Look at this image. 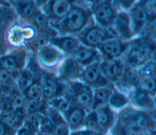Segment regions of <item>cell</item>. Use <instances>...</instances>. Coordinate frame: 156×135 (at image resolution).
I'll return each instance as SVG.
<instances>
[{
  "instance_id": "6da1fadb",
  "label": "cell",
  "mask_w": 156,
  "mask_h": 135,
  "mask_svg": "<svg viewBox=\"0 0 156 135\" xmlns=\"http://www.w3.org/2000/svg\"><path fill=\"white\" fill-rule=\"evenodd\" d=\"M87 20L86 12L81 8L73 7L62 19L61 26L63 30L74 32L80 30Z\"/></svg>"
},
{
  "instance_id": "7a4b0ae2",
  "label": "cell",
  "mask_w": 156,
  "mask_h": 135,
  "mask_svg": "<svg viewBox=\"0 0 156 135\" xmlns=\"http://www.w3.org/2000/svg\"><path fill=\"white\" fill-rule=\"evenodd\" d=\"M72 90L74 94L75 101L80 107L88 108L93 105V94L88 86L76 83L72 85Z\"/></svg>"
},
{
  "instance_id": "3957f363",
  "label": "cell",
  "mask_w": 156,
  "mask_h": 135,
  "mask_svg": "<svg viewBox=\"0 0 156 135\" xmlns=\"http://www.w3.org/2000/svg\"><path fill=\"white\" fill-rule=\"evenodd\" d=\"M99 49L110 58L118 57L126 49L127 44L118 39H112L99 44Z\"/></svg>"
},
{
  "instance_id": "277c9868",
  "label": "cell",
  "mask_w": 156,
  "mask_h": 135,
  "mask_svg": "<svg viewBox=\"0 0 156 135\" xmlns=\"http://www.w3.org/2000/svg\"><path fill=\"white\" fill-rule=\"evenodd\" d=\"M38 58L43 66L51 68L61 61L62 55L56 49L45 46L40 50Z\"/></svg>"
},
{
  "instance_id": "5b68a950",
  "label": "cell",
  "mask_w": 156,
  "mask_h": 135,
  "mask_svg": "<svg viewBox=\"0 0 156 135\" xmlns=\"http://www.w3.org/2000/svg\"><path fill=\"white\" fill-rule=\"evenodd\" d=\"M94 13L97 21L105 26L110 24L115 17L113 9L107 2H102L96 5Z\"/></svg>"
},
{
  "instance_id": "8992f818",
  "label": "cell",
  "mask_w": 156,
  "mask_h": 135,
  "mask_svg": "<svg viewBox=\"0 0 156 135\" xmlns=\"http://www.w3.org/2000/svg\"><path fill=\"white\" fill-rule=\"evenodd\" d=\"M101 72H102L106 79L115 80L120 75L122 71L121 63L111 58L103 61L99 65Z\"/></svg>"
},
{
  "instance_id": "52a82bcc",
  "label": "cell",
  "mask_w": 156,
  "mask_h": 135,
  "mask_svg": "<svg viewBox=\"0 0 156 135\" xmlns=\"http://www.w3.org/2000/svg\"><path fill=\"white\" fill-rule=\"evenodd\" d=\"M112 26L116 32L118 37L130 38L132 36L129 26V19L124 13H118L113 21Z\"/></svg>"
},
{
  "instance_id": "ba28073f",
  "label": "cell",
  "mask_w": 156,
  "mask_h": 135,
  "mask_svg": "<svg viewBox=\"0 0 156 135\" xmlns=\"http://www.w3.org/2000/svg\"><path fill=\"white\" fill-rule=\"evenodd\" d=\"M49 6V15L54 19H62L64 18L73 8L69 1L57 0L51 1Z\"/></svg>"
},
{
  "instance_id": "9c48e42d",
  "label": "cell",
  "mask_w": 156,
  "mask_h": 135,
  "mask_svg": "<svg viewBox=\"0 0 156 135\" xmlns=\"http://www.w3.org/2000/svg\"><path fill=\"white\" fill-rule=\"evenodd\" d=\"M82 75L83 80L90 85H104L107 81V79L101 75L99 64L96 63L87 66L83 72Z\"/></svg>"
},
{
  "instance_id": "30bf717a",
  "label": "cell",
  "mask_w": 156,
  "mask_h": 135,
  "mask_svg": "<svg viewBox=\"0 0 156 135\" xmlns=\"http://www.w3.org/2000/svg\"><path fill=\"white\" fill-rule=\"evenodd\" d=\"M107 37L105 32L101 29L98 27H93L85 32L82 40L87 45L96 47L104 42Z\"/></svg>"
},
{
  "instance_id": "8fae6325",
  "label": "cell",
  "mask_w": 156,
  "mask_h": 135,
  "mask_svg": "<svg viewBox=\"0 0 156 135\" xmlns=\"http://www.w3.org/2000/svg\"><path fill=\"white\" fill-rule=\"evenodd\" d=\"M42 85L43 95L50 99L58 95L62 91V86L55 78L47 76L44 78Z\"/></svg>"
},
{
  "instance_id": "7c38bea8",
  "label": "cell",
  "mask_w": 156,
  "mask_h": 135,
  "mask_svg": "<svg viewBox=\"0 0 156 135\" xmlns=\"http://www.w3.org/2000/svg\"><path fill=\"white\" fill-rule=\"evenodd\" d=\"M81 72L78 63L73 59L65 60L60 69V77L64 79L73 78L78 76Z\"/></svg>"
},
{
  "instance_id": "4fadbf2b",
  "label": "cell",
  "mask_w": 156,
  "mask_h": 135,
  "mask_svg": "<svg viewBox=\"0 0 156 135\" xmlns=\"http://www.w3.org/2000/svg\"><path fill=\"white\" fill-rule=\"evenodd\" d=\"M133 27L135 32H138L150 20V15L142 8L133 9L131 13Z\"/></svg>"
},
{
  "instance_id": "5bb4252c",
  "label": "cell",
  "mask_w": 156,
  "mask_h": 135,
  "mask_svg": "<svg viewBox=\"0 0 156 135\" xmlns=\"http://www.w3.org/2000/svg\"><path fill=\"white\" fill-rule=\"evenodd\" d=\"M51 41L53 44L68 53H75L80 47L77 40L71 37L54 38L51 40Z\"/></svg>"
},
{
  "instance_id": "9a60e30c",
  "label": "cell",
  "mask_w": 156,
  "mask_h": 135,
  "mask_svg": "<svg viewBox=\"0 0 156 135\" xmlns=\"http://www.w3.org/2000/svg\"><path fill=\"white\" fill-rule=\"evenodd\" d=\"M101 130H107L112 121V112L107 106H99L94 112Z\"/></svg>"
},
{
  "instance_id": "2e32d148",
  "label": "cell",
  "mask_w": 156,
  "mask_h": 135,
  "mask_svg": "<svg viewBox=\"0 0 156 135\" xmlns=\"http://www.w3.org/2000/svg\"><path fill=\"white\" fill-rule=\"evenodd\" d=\"M66 115L68 124L73 128L80 126L83 123L85 118L84 111L79 107H71Z\"/></svg>"
},
{
  "instance_id": "e0dca14e",
  "label": "cell",
  "mask_w": 156,
  "mask_h": 135,
  "mask_svg": "<svg viewBox=\"0 0 156 135\" xmlns=\"http://www.w3.org/2000/svg\"><path fill=\"white\" fill-rule=\"evenodd\" d=\"M97 52L87 47H79L74 53L75 60L83 65L90 64L97 57Z\"/></svg>"
},
{
  "instance_id": "ac0fdd59",
  "label": "cell",
  "mask_w": 156,
  "mask_h": 135,
  "mask_svg": "<svg viewBox=\"0 0 156 135\" xmlns=\"http://www.w3.org/2000/svg\"><path fill=\"white\" fill-rule=\"evenodd\" d=\"M130 97L133 103L138 106L145 108L151 105V100L147 92L140 88L134 89L131 93Z\"/></svg>"
},
{
  "instance_id": "d6986e66",
  "label": "cell",
  "mask_w": 156,
  "mask_h": 135,
  "mask_svg": "<svg viewBox=\"0 0 156 135\" xmlns=\"http://www.w3.org/2000/svg\"><path fill=\"white\" fill-rule=\"evenodd\" d=\"M112 92L105 88H98L95 90L94 93L93 105L94 107L104 104L108 101V99Z\"/></svg>"
},
{
  "instance_id": "ffe728a7",
  "label": "cell",
  "mask_w": 156,
  "mask_h": 135,
  "mask_svg": "<svg viewBox=\"0 0 156 135\" xmlns=\"http://www.w3.org/2000/svg\"><path fill=\"white\" fill-rule=\"evenodd\" d=\"M54 116L55 113H54ZM56 114V116L54 117V130L52 131V135H68L69 127L67 123H66L62 118Z\"/></svg>"
},
{
  "instance_id": "44dd1931",
  "label": "cell",
  "mask_w": 156,
  "mask_h": 135,
  "mask_svg": "<svg viewBox=\"0 0 156 135\" xmlns=\"http://www.w3.org/2000/svg\"><path fill=\"white\" fill-rule=\"evenodd\" d=\"M26 95L30 100H41L43 95L42 85L39 82L34 81L26 90Z\"/></svg>"
},
{
  "instance_id": "7402d4cb",
  "label": "cell",
  "mask_w": 156,
  "mask_h": 135,
  "mask_svg": "<svg viewBox=\"0 0 156 135\" xmlns=\"http://www.w3.org/2000/svg\"><path fill=\"white\" fill-rule=\"evenodd\" d=\"M34 82V76L33 73L29 71H24L21 75L19 80L18 85L21 89L26 91Z\"/></svg>"
},
{
  "instance_id": "603a6c76",
  "label": "cell",
  "mask_w": 156,
  "mask_h": 135,
  "mask_svg": "<svg viewBox=\"0 0 156 135\" xmlns=\"http://www.w3.org/2000/svg\"><path fill=\"white\" fill-rule=\"evenodd\" d=\"M155 64L154 62L151 61L145 63L140 67L138 74L140 77H143L144 78H151L155 74Z\"/></svg>"
},
{
  "instance_id": "cb8c5ba5",
  "label": "cell",
  "mask_w": 156,
  "mask_h": 135,
  "mask_svg": "<svg viewBox=\"0 0 156 135\" xmlns=\"http://www.w3.org/2000/svg\"><path fill=\"white\" fill-rule=\"evenodd\" d=\"M108 102L113 107L121 108L127 103V100L123 94L118 92H114L111 94Z\"/></svg>"
},
{
  "instance_id": "d4e9b609",
  "label": "cell",
  "mask_w": 156,
  "mask_h": 135,
  "mask_svg": "<svg viewBox=\"0 0 156 135\" xmlns=\"http://www.w3.org/2000/svg\"><path fill=\"white\" fill-rule=\"evenodd\" d=\"M123 78L124 81L127 83L133 86H138L140 82V76L138 74V72H135L132 68H127L124 73Z\"/></svg>"
},
{
  "instance_id": "484cf974",
  "label": "cell",
  "mask_w": 156,
  "mask_h": 135,
  "mask_svg": "<svg viewBox=\"0 0 156 135\" xmlns=\"http://www.w3.org/2000/svg\"><path fill=\"white\" fill-rule=\"evenodd\" d=\"M52 104L60 111L66 113L71 108L69 101L65 98L58 97L53 99Z\"/></svg>"
},
{
  "instance_id": "4316f807",
  "label": "cell",
  "mask_w": 156,
  "mask_h": 135,
  "mask_svg": "<svg viewBox=\"0 0 156 135\" xmlns=\"http://www.w3.org/2000/svg\"><path fill=\"white\" fill-rule=\"evenodd\" d=\"M54 123L48 117H41L39 128L41 133L46 134H52L54 130Z\"/></svg>"
},
{
  "instance_id": "83f0119b",
  "label": "cell",
  "mask_w": 156,
  "mask_h": 135,
  "mask_svg": "<svg viewBox=\"0 0 156 135\" xmlns=\"http://www.w3.org/2000/svg\"><path fill=\"white\" fill-rule=\"evenodd\" d=\"M86 126L88 130L94 133H98L101 131V129L97 122L94 112L91 113L88 116L86 120Z\"/></svg>"
},
{
  "instance_id": "f1b7e54d",
  "label": "cell",
  "mask_w": 156,
  "mask_h": 135,
  "mask_svg": "<svg viewBox=\"0 0 156 135\" xmlns=\"http://www.w3.org/2000/svg\"><path fill=\"white\" fill-rule=\"evenodd\" d=\"M41 117L40 114L35 112L32 113L28 117L27 121V127L28 129L34 131L39 128Z\"/></svg>"
},
{
  "instance_id": "f546056e",
  "label": "cell",
  "mask_w": 156,
  "mask_h": 135,
  "mask_svg": "<svg viewBox=\"0 0 156 135\" xmlns=\"http://www.w3.org/2000/svg\"><path fill=\"white\" fill-rule=\"evenodd\" d=\"M123 133L124 135H147L146 130L130 124L126 125L123 128Z\"/></svg>"
},
{
  "instance_id": "4dcf8cb0",
  "label": "cell",
  "mask_w": 156,
  "mask_h": 135,
  "mask_svg": "<svg viewBox=\"0 0 156 135\" xmlns=\"http://www.w3.org/2000/svg\"><path fill=\"white\" fill-rule=\"evenodd\" d=\"M140 89L146 91L152 92L155 91V80L153 77L144 78L142 81L140 80L139 83Z\"/></svg>"
},
{
  "instance_id": "1f68e13d",
  "label": "cell",
  "mask_w": 156,
  "mask_h": 135,
  "mask_svg": "<svg viewBox=\"0 0 156 135\" xmlns=\"http://www.w3.org/2000/svg\"><path fill=\"white\" fill-rule=\"evenodd\" d=\"M23 98L18 93H13L10 97L9 102L8 103L9 108L16 110L21 107L23 105Z\"/></svg>"
},
{
  "instance_id": "d6a6232c",
  "label": "cell",
  "mask_w": 156,
  "mask_h": 135,
  "mask_svg": "<svg viewBox=\"0 0 156 135\" xmlns=\"http://www.w3.org/2000/svg\"><path fill=\"white\" fill-rule=\"evenodd\" d=\"M3 67L8 72H14L18 69V64L13 57H7L3 61Z\"/></svg>"
},
{
  "instance_id": "836d02e7",
  "label": "cell",
  "mask_w": 156,
  "mask_h": 135,
  "mask_svg": "<svg viewBox=\"0 0 156 135\" xmlns=\"http://www.w3.org/2000/svg\"><path fill=\"white\" fill-rule=\"evenodd\" d=\"M3 119L9 125L15 126L18 123L20 118L15 112H7L3 116Z\"/></svg>"
},
{
  "instance_id": "e575fe53",
  "label": "cell",
  "mask_w": 156,
  "mask_h": 135,
  "mask_svg": "<svg viewBox=\"0 0 156 135\" xmlns=\"http://www.w3.org/2000/svg\"><path fill=\"white\" fill-rule=\"evenodd\" d=\"M35 22L37 27L40 29H44L47 27L48 20L47 18L41 13H37L35 15Z\"/></svg>"
},
{
  "instance_id": "d590c367",
  "label": "cell",
  "mask_w": 156,
  "mask_h": 135,
  "mask_svg": "<svg viewBox=\"0 0 156 135\" xmlns=\"http://www.w3.org/2000/svg\"><path fill=\"white\" fill-rule=\"evenodd\" d=\"M43 105L44 103L41 100H30L28 105V111L31 113H35L41 110L43 108Z\"/></svg>"
},
{
  "instance_id": "8d00e7d4",
  "label": "cell",
  "mask_w": 156,
  "mask_h": 135,
  "mask_svg": "<svg viewBox=\"0 0 156 135\" xmlns=\"http://www.w3.org/2000/svg\"><path fill=\"white\" fill-rule=\"evenodd\" d=\"M21 9L23 13L27 17H30L35 13V9L31 3H24Z\"/></svg>"
},
{
  "instance_id": "74e56055",
  "label": "cell",
  "mask_w": 156,
  "mask_h": 135,
  "mask_svg": "<svg viewBox=\"0 0 156 135\" xmlns=\"http://www.w3.org/2000/svg\"><path fill=\"white\" fill-rule=\"evenodd\" d=\"M1 92L2 95L6 98H10V96L13 94L12 88L9 85H5L2 86Z\"/></svg>"
},
{
  "instance_id": "f35d334b",
  "label": "cell",
  "mask_w": 156,
  "mask_h": 135,
  "mask_svg": "<svg viewBox=\"0 0 156 135\" xmlns=\"http://www.w3.org/2000/svg\"><path fill=\"white\" fill-rule=\"evenodd\" d=\"M146 29L147 32L154 33L155 31V18L154 16L148 21L147 24Z\"/></svg>"
},
{
  "instance_id": "ab89813d",
  "label": "cell",
  "mask_w": 156,
  "mask_h": 135,
  "mask_svg": "<svg viewBox=\"0 0 156 135\" xmlns=\"http://www.w3.org/2000/svg\"><path fill=\"white\" fill-rule=\"evenodd\" d=\"M47 43V40L44 36H40L37 38L36 41L35 42V46L37 48H40V49L43 47H45L46 44Z\"/></svg>"
},
{
  "instance_id": "60d3db41",
  "label": "cell",
  "mask_w": 156,
  "mask_h": 135,
  "mask_svg": "<svg viewBox=\"0 0 156 135\" xmlns=\"http://www.w3.org/2000/svg\"><path fill=\"white\" fill-rule=\"evenodd\" d=\"M10 75L9 72L4 69H0V81L6 82L9 80Z\"/></svg>"
},
{
  "instance_id": "b9f144b4",
  "label": "cell",
  "mask_w": 156,
  "mask_h": 135,
  "mask_svg": "<svg viewBox=\"0 0 156 135\" xmlns=\"http://www.w3.org/2000/svg\"><path fill=\"white\" fill-rule=\"evenodd\" d=\"M17 135H35L34 132L27 128H23L19 130Z\"/></svg>"
},
{
  "instance_id": "7bdbcfd3",
  "label": "cell",
  "mask_w": 156,
  "mask_h": 135,
  "mask_svg": "<svg viewBox=\"0 0 156 135\" xmlns=\"http://www.w3.org/2000/svg\"><path fill=\"white\" fill-rule=\"evenodd\" d=\"M120 4L121 5V6H122L124 8H127L128 9L129 7H130V6L131 5V4H132L133 1H119Z\"/></svg>"
},
{
  "instance_id": "ee69618b",
  "label": "cell",
  "mask_w": 156,
  "mask_h": 135,
  "mask_svg": "<svg viewBox=\"0 0 156 135\" xmlns=\"http://www.w3.org/2000/svg\"><path fill=\"white\" fill-rule=\"evenodd\" d=\"M5 132V128L4 125L0 122V135H4Z\"/></svg>"
},
{
  "instance_id": "f6af8a7d",
  "label": "cell",
  "mask_w": 156,
  "mask_h": 135,
  "mask_svg": "<svg viewBox=\"0 0 156 135\" xmlns=\"http://www.w3.org/2000/svg\"><path fill=\"white\" fill-rule=\"evenodd\" d=\"M72 135H87V133L85 132H83V131H79V132H77V133H75L74 134H73Z\"/></svg>"
},
{
  "instance_id": "bcb514c9",
  "label": "cell",
  "mask_w": 156,
  "mask_h": 135,
  "mask_svg": "<svg viewBox=\"0 0 156 135\" xmlns=\"http://www.w3.org/2000/svg\"><path fill=\"white\" fill-rule=\"evenodd\" d=\"M88 135H99L98 133H92V134H88Z\"/></svg>"
},
{
  "instance_id": "7dc6e473",
  "label": "cell",
  "mask_w": 156,
  "mask_h": 135,
  "mask_svg": "<svg viewBox=\"0 0 156 135\" xmlns=\"http://www.w3.org/2000/svg\"><path fill=\"white\" fill-rule=\"evenodd\" d=\"M2 83H1V82L0 81V91H1V89H2Z\"/></svg>"
}]
</instances>
